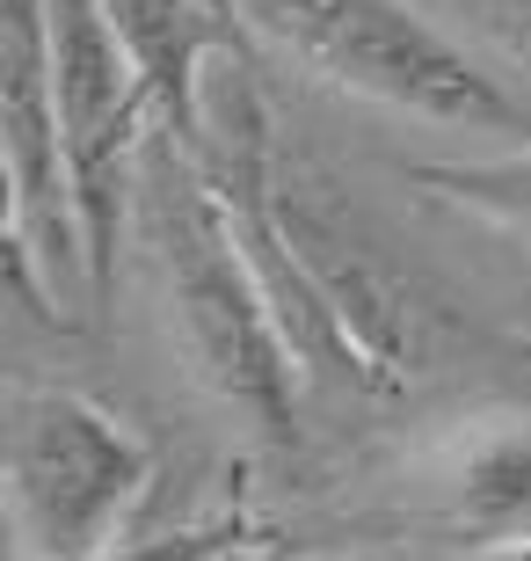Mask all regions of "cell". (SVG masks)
<instances>
[{"instance_id":"2","label":"cell","mask_w":531,"mask_h":561,"mask_svg":"<svg viewBox=\"0 0 531 561\" xmlns=\"http://www.w3.org/2000/svg\"><path fill=\"white\" fill-rule=\"evenodd\" d=\"M247 30L285 44L327 88L451 131L531 139V103L510 95L459 37H445L408 0H241Z\"/></svg>"},{"instance_id":"8","label":"cell","mask_w":531,"mask_h":561,"mask_svg":"<svg viewBox=\"0 0 531 561\" xmlns=\"http://www.w3.org/2000/svg\"><path fill=\"white\" fill-rule=\"evenodd\" d=\"M415 183L437 205L481 211L495 227L531 233V139L510 146V153H488V161H429V168H415Z\"/></svg>"},{"instance_id":"7","label":"cell","mask_w":531,"mask_h":561,"mask_svg":"<svg viewBox=\"0 0 531 561\" xmlns=\"http://www.w3.org/2000/svg\"><path fill=\"white\" fill-rule=\"evenodd\" d=\"M459 525L481 533V540L510 547L531 540V423L517 431H495L466 453V474H459Z\"/></svg>"},{"instance_id":"9","label":"cell","mask_w":531,"mask_h":561,"mask_svg":"<svg viewBox=\"0 0 531 561\" xmlns=\"http://www.w3.org/2000/svg\"><path fill=\"white\" fill-rule=\"evenodd\" d=\"M459 8H466L495 44H510V51L531 59V0H459Z\"/></svg>"},{"instance_id":"5","label":"cell","mask_w":531,"mask_h":561,"mask_svg":"<svg viewBox=\"0 0 531 561\" xmlns=\"http://www.w3.org/2000/svg\"><path fill=\"white\" fill-rule=\"evenodd\" d=\"M51 95H59L73 197H81L88 277H95V307H103L109 277H117V241L139 211L146 139L161 131V110L146 95L103 0H51Z\"/></svg>"},{"instance_id":"3","label":"cell","mask_w":531,"mask_h":561,"mask_svg":"<svg viewBox=\"0 0 531 561\" xmlns=\"http://www.w3.org/2000/svg\"><path fill=\"white\" fill-rule=\"evenodd\" d=\"M153 481V453L81 387H22L8 401V525L15 561H95Z\"/></svg>"},{"instance_id":"4","label":"cell","mask_w":531,"mask_h":561,"mask_svg":"<svg viewBox=\"0 0 531 561\" xmlns=\"http://www.w3.org/2000/svg\"><path fill=\"white\" fill-rule=\"evenodd\" d=\"M0 168L15 285H37L44 321H73V307H95V277L51 95V0H0Z\"/></svg>"},{"instance_id":"10","label":"cell","mask_w":531,"mask_h":561,"mask_svg":"<svg viewBox=\"0 0 531 561\" xmlns=\"http://www.w3.org/2000/svg\"><path fill=\"white\" fill-rule=\"evenodd\" d=\"M495 561H531V540H510V547H503Z\"/></svg>"},{"instance_id":"6","label":"cell","mask_w":531,"mask_h":561,"mask_svg":"<svg viewBox=\"0 0 531 561\" xmlns=\"http://www.w3.org/2000/svg\"><path fill=\"white\" fill-rule=\"evenodd\" d=\"M103 8L117 22L131 66H139L153 110H161V131L197 146V131H205V66L247 59L241 0H103Z\"/></svg>"},{"instance_id":"1","label":"cell","mask_w":531,"mask_h":561,"mask_svg":"<svg viewBox=\"0 0 531 561\" xmlns=\"http://www.w3.org/2000/svg\"><path fill=\"white\" fill-rule=\"evenodd\" d=\"M139 233L168 291V329L183 343L189 373L205 379L226 409H241L269 445L299 437V351L277 329L263 277L247 271L241 241L226 227L205 168L175 131L146 139L139 168Z\"/></svg>"}]
</instances>
